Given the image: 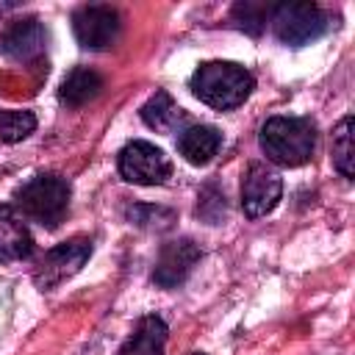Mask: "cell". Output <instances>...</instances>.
<instances>
[{"mask_svg": "<svg viewBox=\"0 0 355 355\" xmlns=\"http://www.w3.org/2000/svg\"><path fill=\"white\" fill-rule=\"evenodd\" d=\"M194 97L216 111H230V108H239L252 86H255V78L247 67L241 64H233V61H205L194 69L191 80H189Z\"/></svg>", "mask_w": 355, "mask_h": 355, "instance_id": "cell-1", "label": "cell"}, {"mask_svg": "<svg viewBox=\"0 0 355 355\" xmlns=\"http://www.w3.org/2000/svg\"><path fill=\"white\" fill-rule=\"evenodd\" d=\"M261 150L277 166H302L316 150V125L308 116H272L261 128Z\"/></svg>", "mask_w": 355, "mask_h": 355, "instance_id": "cell-2", "label": "cell"}, {"mask_svg": "<svg viewBox=\"0 0 355 355\" xmlns=\"http://www.w3.org/2000/svg\"><path fill=\"white\" fill-rule=\"evenodd\" d=\"M69 194H72V189H69L67 178H61L55 172H42V175H33L28 183H22L14 191V202H17V211L22 214V219H31V222L53 230L67 216Z\"/></svg>", "mask_w": 355, "mask_h": 355, "instance_id": "cell-3", "label": "cell"}, {"mask_svg": "<svg viewBox=\"0 0 355 355\" xmlns=\"http://www.w3.org/2000/svg\"><path fill=\"white\" fill-rule=\"evenodd\" d=\"M272 31L283 44L302 47L330 31V14L316 3H280L272 8Z\"/></svg>", "mask_w": 355, "mask_h": 355, "instance_id": "cell-4", "label": "cell"}, {"mask_svg": "<svg viewBox=\"0 0 355 355\" xmlns=\"http://www.w3.org/2000/svg\"><path fill=\"white\" fill-rule=\"evenodd\" d=\"M116 166H119V175L128 183H136V186H158L172 175L169 155L161 147H155V144H150L144 139L128 141L119 150Z\"/></svg>", "mask_w": 355, "mask_h": 355, "instance_id": "cell-5", "label": "cell"}, {"mask_svg": "<svg viewBox=\"0 0 355 355\" xmlns=\"http://www.w3.org/2000/svg\"><path fill=\"white\" fill-rule=\"evenodd\" d=\"M92 255V241L89 239H69V241H61L55 247H50L36 269H33V283L42 288V291H50L55 286H61L64 280H69L72 275L80 272V266L89 261Z\"/></svg>", "mask_w": 355, "mask_h": 355, "instance_id": "cell-6", "label": "cell"}, {"mask_svg": "<svg viewBox=\"0 0 355 355\" xmlns=\"http://www.w3.org/2000/svg\"><path fill=\"white\" fill-rule=\"evenodd\" d=\"M280 194H283V180H280V175L272 166H266L261 161L247 166L244 180H241V208H244V216H250V219L266 216L280 202Z\"/></svg>", "mask_w": 355, "mask_h": 355, "instance_id": "cell-7", "label": "cell"}, {"mask_svg": "<svg viewBox=\"0 0 355 355\" xmlns=\"http://www.w3.org/2000/svg\"><path fill=\"white\" fill-rule=\"evenodd\" d=\"M72 31L80 47L103 50L119 36V14L111 6H80L72 14Z\"/></svg>", "mask_w": 355, "mask_h": 355, "instance_id": "cell-8", "label": "cell"}, {"mask_svg": "<svg viewBox=\"0 0 355 355\" xmlns=\"http://www.w3.org/2000/svg\"><path fill=\"white\" fill-rule=\"evenodd\" d=\"M200 261V247L191 241V239H175V241H166L155 258V269H153V280L155 286L161 288H175L180 286L194 263Z\"/></svg>", "mask_w": 355, "mask_h": 355, "instance_id": "cell-9", "label": "cell"}, {"mask_svg": "<svg viewBox=\"0 0 355 355\" xmlns=\"http://www.w3.org/2000/svg\"><path fill=\"white\" fill-rule=\"evenodd\" d=\"M44 47H47V31L33 17L11 22L0 33V53L11 61H19V64L36 61L44 53Z\"/></svg>", "mask_w": 355, "mask_h": 355, "instance_id": "cell-10", "label": "cell"}, {"mask_svg": "<svg viewBox=\"0 0 355 355\" xmlns=\"http://www.w3.org/2000/svg\"><path fill=\"white\" fill-rule=\"evenodd\" d=\"M33 255V236L22 214L0 202V263H19Z\"/></svg>", "mask_w": 355, "mask_h": 355, "instance_id": "cell-11", "label": "cell"}, {"mask_svg": "<svg viewBox=\"0 0 355 355\" xmlns=\"http://www.w3.org/2000/svg\"><path fill=\"white\" fill-rule=\"evenodd\" d=\"M219 147H222V133L214 125H186L178 136L180 155L194 166L208 164L219 153Z\"/></svg>", "mask_w": 355, "mask_h": 355, "instance_id": "cell-12", "label": "cell"}, {"mask_svg": "<svg viewBox=\"0 0 355 355\" xmlns=\"http://www.w3.org/2000/svg\"><path fill=\"white\" fill-rule=\"evenodd\" d=\"M141 119L147 128L158 130V133H180L189 119H186V111L172 100L169 92H155L144 105H141Z\"/></svg>", "mask_w": 355, "mask_h": 355, "instance_id": "cell-13", "label": "cell"}, {"mask_svg": "<svg viewBox=\"0 0 355 355\" xmlns=\"http://www.w3.org/2000/svg\"><path fill=\"white\" fill-rule=\"evenodd\" d=\"M164 344H166V324L161 316L150 313L139 319V324L133 327V333L128 336V341L119 347L116 355H164Z\"/></svg>", "mask_w": 355, "mask_h": 355, "instance_id": "cell-14", "label": "cell"}, {"mask_svg": "<svg viewBox=\"0 0 355 355\" xmlns=\"http://www.w3.org/2000/svg\"><path fill=\"white\" fill-rule=\"evenodd\" d=\"M103 92V78L89 67H75L58 86V100L69 108H80L92 103Z\"/></svg>", "mask_w": 355, "mask_h": 355, "instance_id": "cell-15", "label": "cell"}, {"mask_svg": "<svg viewBox=\"0 0 355 355\" xmlns=\"http://www.w3.org/2000/svg\"><path fill=\"white\" fill-rule=\"evenodd\" d=\"M352 116H344L333 130V166L341 178H352Z\"/></svg>", "mask_w": 355, "mask_h": 355, "instance_id": "cell-16", "label": "cell"}, {"mask_svg": "<svg viewBox=\"0 0 355 355\" xmlns=\"http://www.w3.org/2000/svg\"><path fill=\"white\" fill-rule=\"evenodd\" d=\"M36 130V116L31 111H0V144L22 141Z\"/></svg>", "mask_w": 355, "mask_h": 355, "instance_id": "cell-17", "label": "cell"}, {"mask_svg": "<svg viewBox=\"0 0 355 355\" xmlns=\"http://www.w3.org/2000/svg\"><path fill=\"white\" fill-rule=\"evenodd\" d=\"M269 11L272 8L269 6H261V3H239L233 8V22H236V28H241V31H247V33L255 36V33H261Z\"/></svg>", "mask_w": 355, "mask_h": 355, "instance_id": "cell-18", "label": "cell"}, {"mask_svg": "<svg viewBox=\"0 0 355 355\" xmlns=\"http://www.w3.org/2000/svg\"><path fill=\"white\" fill-rule=\"evenodd\" d=\"M191 355H202V352H191Z\"/></svg>", "mask_w": 355, "mask_h": 355, "instance_id": "cell-19", "label": "cell"}]
</instances>
